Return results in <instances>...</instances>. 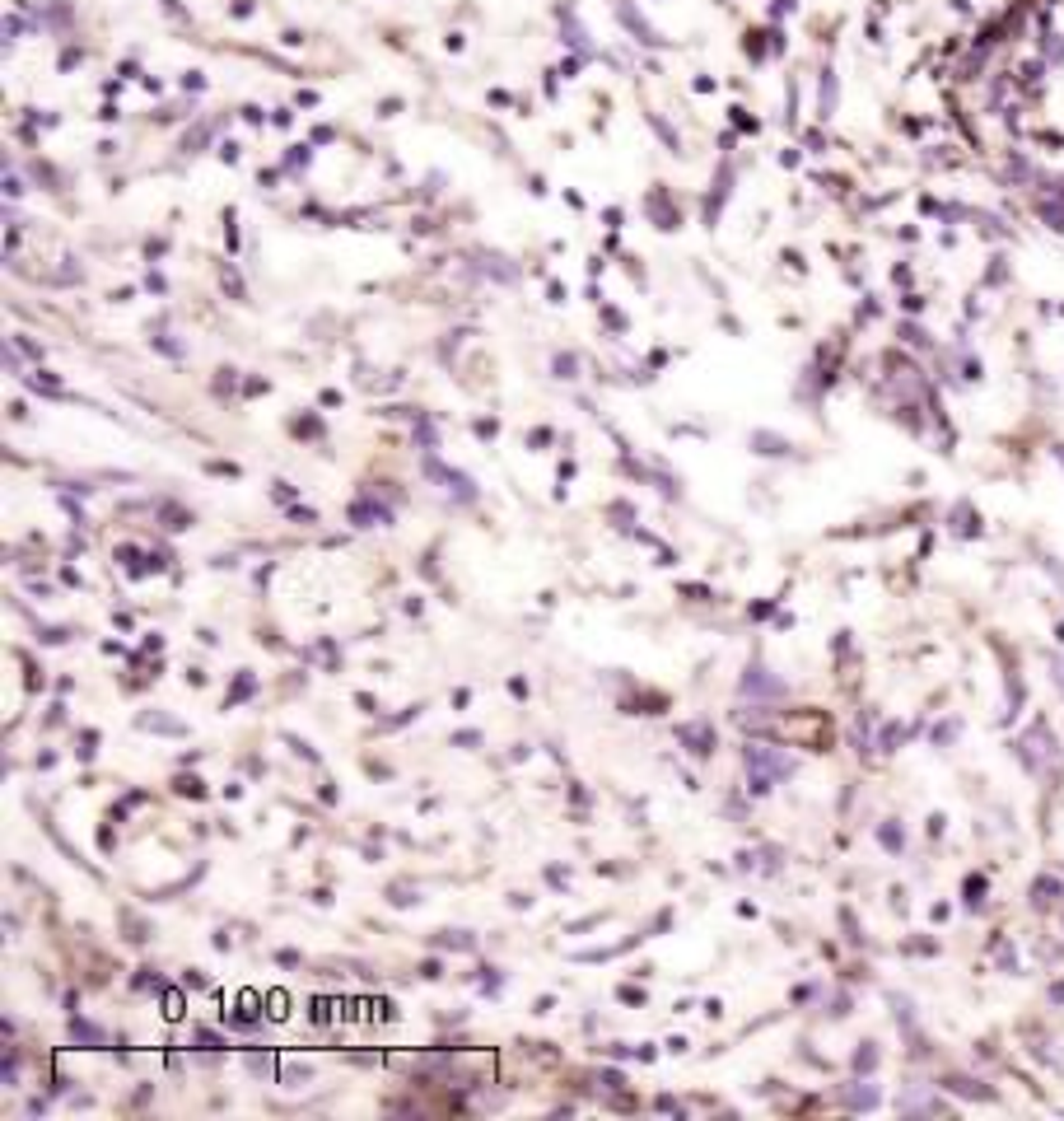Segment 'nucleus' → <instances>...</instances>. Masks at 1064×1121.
Segmentation results:
<instances>
[{"label":"nucleus","instance_id":"nucleus-24","mask_svg":"<svg viewBox=\"0 0 1064 1121\" xmlns=\"http://www.w3.org/2000/svg\"><path fill=\"white\" fill-rule=\"evenodd\" d=\"M271 1014H276V1018L285 1014V995H281V991H271Z\"/></svg>","mask_w":1064,"mask_h":1121},{"label":"nucleus","instance_id":"nucleus-5","mask_svg":"<svg viewBox=\"0 0 1064 1121\" xmlns=\"http://www.w3.org/2000/svg\"><path fill=\"white\" fill-rule=\"evenodd\" d=\"M1064 898V883L1060 878H1051V874H1041L1036 883H1031V906L1036 911H1046V906H1055Z\"/></svg>","mask_w":1064,"mask_h":1121},{"label":"nucleus","instance_id":"nucleus-18","mask_svg":"<svg viewBox=\"0 0 1064 1121\" xmlns=\"http://www.w3.org/2000/svg\"><path fill=\"white\" fill-rule=\"evenodd\" d=\"M177 795H192V799H201V795H206V790H201V781H197V776H192V781L182 776V781H177Z\"/></svg>","mask_w":1064,"mask_h":1121},{"label":"nucleus","instance_id":"nucleus-6","mask_svg":"<svg viewBox=\"0 0 1064 1121\" xmlns=\"http://www.w3.org/2000/svg\"><path fill=\"white\" fill-rule=\"evenodd\" d=\"M845 1108H854V1112H868V1108H878V1088L859 1080L854 1088H845Z\"/></svg>","mask_w":1064,"mask_h":1121},{"label":"nucleus","instance_id":"nucleus-22","mask_svg":"<svg viewBox=\"0 0 1064 1121\" xmlns=\"http://www.w3.org/2000/svg\"><path fill=\"white\" fill-rule=\"evenodd\" d=\"M1051 673H1055V688L1064 691V654H1051Z\"/></svg>","mask_w":1064,"mask_h":1121},{"label":"nucleus","instance_id":"nucleus-19","mask_svg":"<svg viewBox=\"0 0 1064 1121\" xmlns=\"http://www.w3.org/2000/svg\"><path fill=\"white\" fill-rule=\"evenodd\" d=\"M453 743H458V748H476L481 734H476V729H462V734H453Z\"/></svg>","mask_w":1064,"mask_h":1121},{"label":"nucleus","instance_id":"nucleus-17","mask_svg":"<svg viewBox=\"0 0 1064 1121\" xmlns=\"http://www.w3.org/2000/svg\"><path fill=\"white\" fill-rule=\"evenodd\" d=\"M439 944H444V948H472V935H462V930H449V935H444Z\"/></svg>","mask_w":1064,"mask_h":1121},{"label":"nucleus","instance_id":"nucleus-13","mask_svg":"<svg viewBox=\"0 0 1064 1121\" xmlns=\"http://www.w3.org/2000/svg\"><path fill=\"white\" fill-rule=\"evenodd\" d=\"M981 902H985V878L971 874V878H966V906H981Z\"/></svg>","mask_w":1064,"mask_h":1121},{"label":"nucleus","instance_id":"nucleus-20","mask_svg":"<svg viewBox=\"0 0 1064 1121\" xmlns=\"http://www.w3.org/2000/svg\"><path fill=\"white\" fill-rule=\"evenodd\" d=\"M953 734H958V724H953V720L938 724V729H934V743H953Z\"/></svg>","mask_w":1064,"mask_h":1121},{"label":"nucleus","instance_id":"nucleus-7","mask_svg":"<svg viewBox=\"0 0 1064 1121\" xmlns=\"http://www.w3.org/2000/svg\"><path fill=\"white\" fill-rule=\"evenodd\" d=\"M71 1038L75 1042H84V1047H104V1028L99 1023H89V1018H71Z\"/></svg>","mask_w":1064,"mask_h":1121},{"label":"nucleus","instance_id":"nucleus-15","mask_svg":"<svg viewBox=\"0 0 1064 1121\" xmlns=\"http://www.w3.org/2000/svg\"><path fill=\"white\" fill-rule=\"evenodd\" d=\"M164 1018H182V991H164Z\"/></svg>","mask_w":1064,"mask_h":1121},{"label":"nucleus","instance_id":"nucleus-23","mask_svg":"<svg viewBox=\"0 0 1064 1121\" xmlns=\"http://www.w3.org/2000/svg\"><path fill=\"white\" fill-rule=\"evenodd\" d=\"M182 986H187V991H206V977H201V972H187Z\"/></svg>","mask_w":1064,"mask_h":1121},{"label":"nucleus","instance_id":"nucleus-21","mask_svg":"<svg viewBox=\"0 0 1064 1121\" xmlns=\"http://www.w3.org/2000/svg\"><path fill=\"white\" fill-rule=\"evenodd\" d=\"M248 1070L252 1075H266V1070H271V1056H248Z\"/></svg>","mask_w":1064,"mask_h":1121},{"label":"nucleus","instance_id":"nucleus-10","mask_svg":"<svg viewBox=\"0 0 1064 1121\" xmlns=\"http://www.w3.org/2000/svg\"><path fill=\"white\" fill-rule=\"evenodd\" d=\"M252 691H257V678H252V673H239L234 691L224 696V711H229V706H239V701H243V696H252Z\"/></svg>","mask_w":1064,"mask_h":1121},{"label":"nucleus","instance_id":"nucleus-4","mask_svg":"<svg viewBox=\"0 0 1064 1121\" xmlns=\"http://www.w3.org/2000/svg\"><path fill=\"white\" fill-rule=\"evenodd\" d=\"M743 696H784V683H775V678H766V668L761 664H752L743 678Z\"/></svg>","mask_w":1064,"mask_h":1121},{"label":"nucleus","instance_id":"nucleus-12","mask_svg":"<svg viewBox=\"0 0 1064 1121\" xmlns=\"http://www.w3.org/2000/svg\"><path fill=\"white\" fill-rule=\"evenodd\" d=\"M873 1065H878V1047H873V1042H864V1047L854 1051V1070L864 1075V1070H873Z\"/></svg>","mask_w":1064,"mask_h":1121},{"label":"nucleus","instance_id":"nucleus-16","mask_svg":"<svg viewBox=\"0 0 1064 1121\" xmlns=\"http://www.w3.org/2000/svg\"><path fill=\"white\" fill-rule=\"evenodd\" d=\"M192 1042H197V1047H206V1051L224 1047V1042H220V1033H211V1028H197V1033H192Z\"/></svg>","mask_w":1064,"mask_h":1121},{"label":"nucleus","instance_id":"nucleus-2","mask_svg":"<svg viewBox=\"0 0 1064 1121\" xmlns=\"http://www.w3.org/2000/svg\"><path fill=\"white\" fill-rule=\"evenodd\" d=\"M747 771H752V795H766L775 781L794 776V758L775 753L771 743H752L747 748Z\"/></svg>","mask_w":1064,"mask_h":1121},{"label":"nucleus","instance_id":"nucleus-9","mask_svg":"<svg viewBox=\"0 0 1064 1121\" xmlns=\"http://www.w3.org/2000/svg\"><path fill=\"white\" fill-rule=\"evenodd\" d=\"M948 1088H953V1093H966V1098H981V1103H985V1098H994L990 1088H981L976 1080H966V1075H953V1080H948Z\"/></svg>","mask_w":1064,"mask_h":1121},{"label":"nucleus","instance_id":"nucleus-11","mask_svg":"<svg viewBox=\"0 0 1064 1121\" xmlns=\"http://www.w3.org/2000/svg\"><path fill=\"white\" fill-rule=\"evenodd\" d=\"M141 729H159V734H182V724L169 715H141Z\"/></svg>","mask_w":1064,"mask_h":1121},{"label":"nucleus","instance_id":"nucleus-14","mask_svg":"<svg viewBox=\"0 0 1064 1121\" xmlns=\"http://www.w3.org/2000/svg\"><path fill=\"white\" fill-rule=\"evenodd\" d=\"M901 738H906V729H901V724H887L883 734H878V748H883V753H891Z\"/></svg>","mask_w":1064,"mask_h":1121},{"label":"nucleus","instance_id":"nucleus-1","mask_svg":"<svg viewBox=\"0 0 1064 1121\" xmlns=\"http://www.w3.org/2000/svg\"><path fill=\"white\" fill-rule=\"evenodd\" d=\"M1018 758H1023V766H1028L1031 776H1055L1064 766V753L1046 720H1031V729L1018 738Z\"/></svg>","mask_w":1064,"mask_h":1121},{"label":"nucleus","instance_id":"nucleus-25","mask_svg":"<svg viewBox=\"0 0 1064 1121\" xmlns=\"http://www.w3.org/2000/svg\"><path fill=\"white\" fill-rule=\"evenodd\" d=\"M1060 641H1064V621H1060Z\"/></svg>","mask_w":1064,"mask_h":1121},{"label":"nucleus","instance_id":"nucleus-3","mask_svg":"<svg viewBox=\"0 0 1064 1121\" xmlns=\"http://www.w3.org/2000/svg\"><path fill=\"white\" fill-rule=\"evenodd\" d=\"M677 738L686 743L691 758H709L714 753V729L709 724H677Z\"/></svg>","mask_w":1064,"mask_h":1121},{"label":"nucleus","instance_id":"nucleus-8","mask_svg":"<svg viewBox=\"0 0 1064 1121\" xmlns=\"http://www.w3.org/2000/svg\"><path fill=\"white\" fill-rule=\"evenodd\" d=\"M878 841H883L891 855H901V851H906V832H901L896 823H883V828H878Z\"/></svg>","mask_w":1064,"mask_h":1121}]
</instances>
